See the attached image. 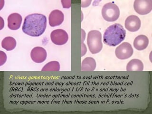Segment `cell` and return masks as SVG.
I'll use <instances>...</instances> for the list:
<instances>
[{
	"mask_svg": "<svg viewBox=\"0 0 152 114\" xmlns=\"http://www.w3.org/2000/svg\"><path fill=\"white\" fill-rule=\"evenodd\" d=\"M50 39L54 44L61 46L68 42L69 35L65 31L62 29H57L51 32Z\"/></svg>",
	"mask_w": 152,
	"mask_h": 114,
	"instance_id": "7",
	"label": "cell"
},
{
	"mask_svg": "<svg viewBox=\"0 0 152 114\" xmlns=\"http://www.w3.org/2000/svg\"><path fill=\"white\" fill-rule=\"evenodd\" d=\"M87 44L89 51L92 54H95L99 53L103 48L101 32L97 30L90 31L88 33Z\"/></svg>",
	"mask_w": 152,
	"mask_h": 114,
	"instance_id": "3",
	"label": "cell"
},
{
	"mask_svg": "<svg viewBox=\"0 0 152 114\" xmlns=\"http://www.w3.org/2000/svg\"><path fill=\"white\" fill-rule=\"evenodd\" d=\"M134 50L129 43L123 42L116 48L115 54L118 59H128L133 55Z\"/></svg>",
	"mask_w": 152,
	"mask_h": 114,
	"instance_id": "5",
	"label": "cell"
},
{
	"mask_svg": "<svg viewBox=\"0 0 152 114\" xmlns=\"http://www.w3.org/2000/svg\"><path fill=\"white\" fill-rule=\"evenodd\" d=\"M47 56L46 50L41 47L34 48L31 51V58L35 63H42L46 59Z\"/></svg>",
	"mask_w": 152,
	"mask_h": 114,
	"instance_id": "9",
	"label": "cell"
},
{
	"mask_svg": "<svg viewBox=\"0 0 152 114\" xmlns=\"http://www.w3.org/2000/svg\"><path fill=\"white\" fill-rule=\"evenodd\" d=\"M126 31L120 24L115 23L108 27L104 31L103 42L109 46L115 47L125 39Z\"/></svg>",
	"mask_w": 152,
	"mask_h": 114,
	"instance_id": "2",
	"label": "cell"
},
{
	"mask_svg": "<svg viewBox=\"0 0 152 114\" xmlns=\"http://www.w3.org/2000/svg\"><path fill=\"white\" fill-rule=\"evenodd\" d=\"M134 8L137 13L140 15H146L152 10V0H135L134 2Z\"/></svg>",
	"mask_w": 152,
	"mask_h": 114,
	"instance_id": "6",
	"label": "cell"
},
{
	"mask_svg": "<svg viewBox=\"0 0 152 114\" xmlns=\"http://www.w3.org/2000/svg\"><path fill=\"white\" fill-rule=\"evenodd\" d=\"M64 20L63 12L58 10H55L50 12L49 15V24L52 27L59 26L63 23Z\"/></svg>",
	"mask_w": 152,
	"mask_h": 114,
	"instance_id": "10",
	"label": "cell"
},
{
	"mask_svg": "<svg viewBox=\"0 0 152 114\" xmlns=\"http://www.w3.org/2000/svg\"><path fill=\"white\" fill-rule=\"evenodd\" d=\"M46 27V17L40 13H33L25 17L22 29L28 35L39 37L45 32Z\"/></svg>",
	"mask_w": 152,
	"mask_h": 114,
	"instance_id": "1",
	"label": "cell"
},
{
	"mask_svg": "<svg viewBox=\"0 0 152 114\" xmlns=\"http://www.w3.org/2000/svg\"><path fill=\"white\" fill-rule=\"evenodd\" d=\"M23 20L22 17L18 13L10 14L8 17V27L11 30H18L21 26Z\"/></svg>",
	"mask_w": 152,
	"mask_h": 114,
	"instance_id": "11",
	"label": "cell"
},
{
	"mask_svg": "<svg viewBox=\"0 0 152 114\" xmlns=\"http://www.w3.org/2000/svg\"><path fill=\"white\" fill-rule=\"evenodd\" d=\"M102 15L104 20L109 22L116 21L120 16V10L114 2L105 4L102 9Z\"/></svg>",
	"mask_w": 152,
	"mask_h": 114,
	"instance_id": "4",
	"label": "cell"
},
{
	"mask_svg": "<svg viewBox=\"0 0 152 114\" xmlns=\"http://www.w3.org/2000/svg\"><path fill=\"white\" fill-rule=\"evenodd\" d=\"M141 21L138 17L136 15L129 16L125 20V26L126 29L130 32H136L140 29Z\"/></svg>",
	"mask_w": 152,
	"mask_h": 114,
	"instance_id": "8",
	"label": "cell"
},
{
	"mask_svg": "<svg viewBox=\"0 0 152 114\" xmlns=\"http://www.w3.org/2000/svg\"><path fill=\"white\" fill-rule=\"evenodd\" d=\"M16 46V41L13 37H9L5 38L1 42L2 48L7 51H11L14 49Z\"/></svg>",
	"mask_w": 152,
	"mask_h": 114,
	"instance_id": "15",
	"label": "cell"
},
{
	"mask_svg": "<svg viewBox=\"0 0 152 114\" xmlns=\"http://www.w3.org/2000/svg\"><path fill=\"white\" fill-rule=\"evenodd\" d=\"M144 64L142 61L138 59L131 60L126 66V70L131 71H142L144 70Z\"/></svg>",
	"mask_w": 152,
	"mask_h": 114,
	"instance_id": "13",
	"label": "cell"
},
{
	"mask_svg": "<svg viewBox=\"0 0 152 114\" xmlns=\"http://www.w3.org/2000/svg\"><path fill=\"white\" fill-rule=\"evenodd\" d=\"M96 68V62L91 57H88L82 61L81 70L82 71H93Z\"/></svg>",
	"mask_w": 152,
	"mask_h": 114,
	"instance_id": "14",
	"label": "cell"
},
{
	"mask_svg": "<svg viewBox=\"0 0 152 114\" xmlns=\"http://www.w3.org/2000/svg\"><path fill=\"white\" fill-rule=\"evenodd\" d=\"M148 38L144 35L138 36L134 41V47L139 51L145 50L148 47Z\"/></svg>",
	"mask_w": 152,
	"mask_h": 114,
	"instance_id": "12",
	"label": "cell"
},
{
	"mask_svg": "<svg viewBox=\"0 0 152 114\" xmlns=\"http://www.w3.org/2000/svg\"><path fill=\"white\" fill-rule=\"evenodd\" d=\"M71 1H61L64 8H69L71 6Z\"/></svg>",
	"mask_w": 152,
	"mask_h": 114,
	"instance_id": "17",
	"label": "cell"
},
{
	"mask_svg": "<svg viewBox=\"0 0 152 114\" xmlns=\"http://www.w3.org/2000/svg\"><path fill=\"white\" fill-rule=\"evenodd\" d=\"M60 70V64L56 61L50 62L43 67L42 71H58Z\"/></svg>",
	"mask_w": 152,
	"mask_h": 114,
	"instance_id": "16",
	"label": "cell"
}]
</instances>
